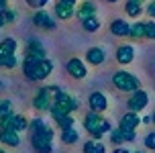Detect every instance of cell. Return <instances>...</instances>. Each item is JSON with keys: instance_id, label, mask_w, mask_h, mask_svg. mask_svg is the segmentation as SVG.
I'll list each match as a JSON object with an SVG mask.
<instances>
[{"instance_id": "b9f144b4", "label": "cell", "mask_w": 155, "mask_h": 153, "mask_svg": "<svg viewBox=\"0 0 155 153\" xmlns=\"http://www.w3.org/2000/svg\"><path fill=\"white\" fill-rule=\"evenodd\" d=\"M137 2H141V4H143V0H137Z\"/></svg>"}, {"instance_id": "603a6c76", "label": "cell", "mask_w": 155, "mask_h": 153, "mask_svg": "<svg viewBox=\"0 0 155 153\" xmlns=\"http://www.w3.org/2000/svg\"><path fill=\"white\" fill-rule=\"evenodd\" d=\"M78 139H80V133H78V129H63L61 131V141L63 143H68V145H71V143H76Z\"/></svg>"}, {"instance_id": "7bdbcfd3", "label": "cell", "mask_w": 155, "mask_h": 153, "mask_svg": "<svg viewBox=\"0 0 155 153\" xmlns=\"http://www.w3.org/2000/svg\"><path fill=\"white\" fill-rule=\"evenodd\" d=\"M153 122H155V115H153Z\"/></svg>"}, {"instance_id": "ffe728a7", "label": "cell", "mask_w": 155, "mask_h": 153, "mask_svg": "<svg viewBox=\"0 0 155 153\" xmlns=\"http://www.w3.org/2000/svg\"><path fill=\"white\" fill-rule=\"evenodd\" d=\"M90 16H96V4L94 2H82L78 6V18L80 21H86Z\"/></svg>"}, {"instance_id": "2e32d148", "label": "cell", "mask_w": 155, "mask_h": 153, "mask_svg": "<svg viewBox=\"0 0 155 153\" xmlns=\"http://www.w3.org/2000/svg\"><path fill=\"white\" fill-rule=\"evenodd\" d=\"M15 51H16V41L15 39H4V41L0 43V68H2V63L6 61V57L15 55Z\"/></svg>"}, {"instance_id": "5bb4252c", "label": "cell", "mask_w": 155, "mask_h": 153, "mask_svg": "<svg viewBox=\"0 0 155 153\" xmlns=\"http://www.w3.org/2000/svg\"><path fill=\"white\" fill-rule=\"evenodd\" d=\"M0 141L8 147H18L21 145V137H18V133L12 129H0Z\"/></svg>"}, {"instance_id": "484cf974", "label": "cell", "mask_w": 155, "mask_h": 153, "mask_svg": "<svg viewBox=\"0 0 155 153\" xmlns=\"http://www.w3.org/2000/svg\"><path fill=\"white\" fill-rule=\"evenodd\" d=\"M16 18V15L12 12V10H8V8H4V10H0V27H6L8 23H12Z\"/></svg>"}, {"instance_id": "f1b7e54d", "label": "cell", "mask_w": 155, "mask_h": 153, "mask_svg": "<svg viewBox=\"0 0 155 153\" xmlns=\"http://www.w3.org/2000/svg\"><path fill=\"white\" fill-rule=\"evenodd\" d=\"M8 115H15L12 112V102L10 100H0V118Z\"/></svg>"}, {"instance_id": "7402d4cb", "label": "cell", "mask_w": 155, "mask_h": 153, "mask_svg": "<svg viewBox=\"0 0 155 153\" xmlns=\"http://www.w3.org/2000/svg\"><path fill=\"white\" fill-rule=\"evenodd\" d=\"M124 10H127V15H129V16L137 18V16L141 15L143 6H141V2H137V0H127V4H124Z\"/></svg>"}, {"instance_id": "44dd1931", "label": "cell", "mask_w": 155, "mask_h": 153, "mask_svg": "<svg viewBox=\"0 0 155 153\" xmlns=\"http://www.w3.org/2000/svg\"><path fill=\"white\" fill-rule=\"evenodd\" d=\"M31 145L37 153H51L53 151V143L51 141H41V139H31Z\"/></svg>"}, {"instance_id": "9c48e42d", "label": "cell", "mask_w": 155, "mask_h": 153, "mask_svg": "<svg viewBox=\"0 0 155 153\" xmlns=\"http://www.w3.org/2000/svg\"><path fill=\"white\" fill-rule=\"evenodd\" d=\"M65 69H68V74H70L71 78H76V80H84V78L88 76V69H86L84 61L78 59V57H71V59H68V65H65Z\"/></svg>"}, {"instance_id": "ac0fdd59", "label": "cell", "mask_w": 155, "mask_h": 153, "mask_svg": "<svg viewBox=\"0 0 155 153\" xmlns=\"http://www.w3.org/2000/svg\"><path fill=\"white\" fill-rule=\"evenodd\" d=\"M55 16L61 18V21L71 18V16H74V4H68V2H63V0H57V4H55Z\"/></svg>"}, {"instance_id": "8fae6325", "label": "cell", "mask_w": 155, "mask_h": 153, "mask_svg": "<svg viewBox=\"0 0 155 153\" xmlns=\"http://www.w3.org/2000/svg\"><path fill=\"white\" fill-rule=\"evenodd\" d=\"M25 53L27 57H39V59H45V47L41 45L39 39H29L27 41V47H25Z\"/></svg>"}, {"instance_id": "ba28073f", "label": "cell", "mask_w": 155, "mask_h": 153, "mask_svg": "<svg viewBox=\"0 0 155 153\" xmlns=\"http://www.w3.org/2000/svg\"><path fill=\"white\" fill-rule=\"evenodd\" d=\"M129 108H131V112H139V110H143V108L149 104V94L145 90H135L131 94V98H129Z\"/></svg>"}, {"instance_id": "f546056e", "label": "cell", "mask_w": 155, "mask_h": 153, "mask_svg": "<svg viewBox=\"0 0 155 153\" xmlns=\"http://www.w3.org/2000/svg\"><path fill=\"white\" fill-rule=\"evenodd\" d=\"M110 141H112V143H116V145L124 143V133L120 129H112V131H110Z\"/></svg>"}, {"instance_id": "4fadbf2b", "label": "cell", "mask_w": 155, "mask_h": 153, "mask_svg": "<svg viewBox=\"0 0 155 153\" xmlns=\"http://www.w3.org/2000/svg\"><path fill=\"white\" fill-rule=\"evenodd\" d=\"M139 125H141V118H139V115H137V112H127V115L120 118L118 129H120V131H135Z\"/></svg>"}, {"instance_id": "d590c367", "label": "cell", "mask_w": 155, "mask_h": 153, "mask_svg": "<svg viewBox=\"0 0 155 153\" xmlns=\"http://www.w3.org/2000/svg\"><path fill=\"white\" fill-rule=\"evenodd\" d=\"M147 15H149V16H153V18H155V0L151 2V4H149V6H147Z\"/></svg>"}, {"instance_id": "d4e9b609", "label": "cell", "mask_w": 155, "mask_h": 153, "mask_svg": "<svg viewBox=\"0 0 155 153\" xmlns=\"http://www.w3.org/2000/svg\"><path fill=\"white\" fill-rule=\"evenodd\" d=\"M84 153H104V145L100 141H88L84 145Z\"/></svg>"}, {"instance_id": "8992f818", "label": "cell", "mask_w": 155, "mask_h": 153, "mask_svg": "<svg viewBox=\"0 0 155 153\" xmlns=\"http://www.w3.org/2000/svg\"><path fill=\"white\" fill-rule=\"evenodd\" d=\"M29 131H31V139H41V141H53V131L47 127L45 121L41 118H33L29 122Z\"/></svg>"}, {"instance_id": "4316f807", "label": "cell", "mask_w": 155, "mask_h": 153, "mask_svg": "<svg viewBox=\"0 0 155 153\" xmlns=\"http://www.w3.org/2000/svg\"><path fill=\"white\" fill-rule=\"evenodd\" d=\"M55 122L61 127V131H63V129H71V127H74V116H71V115L57 116V118H55Z\"/></svg>"}, {"instance_id": "d6986e66", "label": "cell", "mask_w": 155, "mask_h": 153, "mask_svg": "<svg viewBox=\"0 0 155 153\" xmlns=\"http://www.w3.org/2000/svg\"><path fill=\"white\" fill-rule=\"evenodd\" d=\"M86 59L90 61L92 65H102L104 59H106V53L102 51L100 47H90V49H88V53H86Z\"/></svg>"}, {"instance_id": "30bf717a", "label": "cell", "mask_w": 155, "mask_h": 153, "mask_svg": "<svg viewBox=\"0 0 155 153\" xmlns=\"http://www.w3.org/2000/svg\"><path fill=\"white\" fill-rule=\"evenodd\" d=\"M88 104L92 108V112H104L108 108V100L102 92H92L90 98H88Z\"/></svg>"}, {"instance_id": "ab89813d", "label": "cell", "mask_w": 155, "mask_h": 153, "mask_svg": "<svg viewBox=\"0 0 155 153\" xmlns=\"http://www.w3.org/2000/svg\"><path fill=\"white\" fill-rule=\"evenodd\" d=\"M106 2H110V4H114V2H118V0H106Z\"/></svg>"}, {"instance_id": "7a4b0ae2", "label": "cell", "mask_w": 155, "mask_h": 153, "mask_svg": "<svg viewBox=\"0 0 155 153\" xmlns=\"http://www.w3.org/2000/svg\"><path fill=\"white\" fill-rule=\"evenodd\" d=\"M76 108H80V102L74 96H70L68 92L59 90L55 94V102H53V106H51L49 112H51L53 118H57V116H63V115H71Z\"/></svg>"}, {"instance_id": "74e56055", "label": "cell", "mask_w": 155, "mask_h": 153, "mask_svg": "<svg viewBox=\"0 0 155 153\" xmlns=\"http://www.w3.org/2000/svg\"><path fill=\"white\" fill-rule=\"evenodd\" d=\"M114 153H131L129 149H124V147H118V149H114Z\"/></svg>"}, {"instance_id": "ee69618b", "label": "cell", "mask_w": 155, "mask_h": 153, "mask_svg": "<svg viewBox=\"0 0 155 153\" xmlns=\"http://www.w3.org/2000/svg\"><path fill=\"white\" fill-rule=\"evenodd\" d=\"M137 153H143V151H137Z\"/></svg>"}, {"instance_id": "f35d334b", "label": "cell", "mask_w": 155, "mask_h": 153, "mask_svg": "<svg viewBox=\"0 0 155 153\" xmlns=\"http://www.w3.org/2000/svg\"><path fill=\"white\" fill-rule=\"evenodd\" d=\"M63 2H68V4H76L78 0H63Z\"/></svg>"}, {"instance_id": "52a82bcc", "label": "cell", "mask_w": 155, "mask_h": 153, "mask_svg": "<svg viewBox=\"0 0 155 153\" xmlns=\"http://www.w3.org/2000/svg\"><path fill=\"white\" fill-rule=\"evenodd\" d=\"M0 129H12L16 133H21V131L29 129V122L21 115H8V116H2L0 118Z\"/></svg>"}, {"instance_id": "83f0119b", "label": "cell", "mask_w": 155, "mask_h": 153, "mask_svg": "<svg viewBox=\"0 0 155 153\" xmlns=\"http://www.w3.org/2000/svg\"><path fill=\"white\" fill-rule=\"evenodd\" d=\"M143 31H145V23H135V25H131L129 37H133V39H141V37H143Z\"/></svg>"}, {"instance_id": "8d00e7d4", "label": "cell", "mask_w": 155, "mask_h": 153, "mask_svg": "<svg viewBox=\"0 0 155 153\" xmlns=\"http://www.w3.org/2000/svg\"><path fill=\"white\" fill-rule=\"evenodd\" d=\"M4 8H8V0H0V10H4Z\"/></svg>"}, {"instance_id": "e575fe53", "label": "cell", "mask_w": 155, "mask_h": 153, "mask_svg": "<svg viewBox=\"0 0 155 153\" xmlns=\"http://www.w3.org/2000/svg\"><path fill=\"white\" fill-rule=\"evenodd\" d=\"M124 133V141H135V131H123Z\"/></svg>"}, {"instance_id": "e0dca14e", "label": "cell", "mask_w": 155, "mask_h": 153, "mask_svg": "<svg viewBox=\"0 0 155 153\" xmlns=\"http://www.w3.org/2000/svg\"><path fill=\"white\" fill-rule=\"evenodd\" d=\"M129 31H131V25L123 18H114L110 23V33L116 35V37H129Z\"/></svg>"}, {"instance_id": "5b68a950", "label": "cell", "mask_w": 155, "mask_h": 153, "mask_svg": "<svg viewBox=\"0 0 155 153\" xmlns=\"http://www.w3.org/2000/svg\"><path fill=\"white\" fill-rule=\"evenodd\" d=\"M57 92H59L57 86H45V88H41L37 92V96L33 98V106L37 108V110H51Z\"/></svg>"}, {"instance_id": "836d02e7", "label": "cell", "mask_w": 155, "mask_h": 153, "mask_svg": "<svg viewBox=\"0 0 155 153\" xmlns=\"http://www.w3.org/2000/svg\"><path fill=\"white\" fill-rule=\"evenodd\" d=\"M16 63H18V61H16V57H15V55H10V57H6V61L2 63V68L12 69V68H16Z\"/></svg>"}, {"instance_id": "9a60e30c", "label": "cell", "mask_w": 155, "mask_h": 153, "mask_svg": "<svg viewBox=\"0 0 155 153\" xmlns=\"http://www.w3.org/2000/svg\"><path fill=\"white\" fill-rule=\"evenodd\" d=\"M133 59H135V49L131 45H123L116 49V61L120 65H129Z\"/></svg>"}, {"instance_id": "277c9868", "label": "cell", "mask_w": 155, "mask_h": 153, "mask_svg": "<svg viewBox=\"0 0 155 153\" xmlns=\"http://www.w3.org/2000/svg\"><path fill=\"white\" fill-rule=\"evenodd\" d=\"M112 84H114L120 92H135V90L141 88L139 78L135 76V74H131V72H124V69L116 72L114 76H112Z\"/></svg>"}, {"instance_id": "1f68e13d", "label": "cell", "mask_w": 155, "mask_h": 153, "mask_svg": "<svg viewBox=\"0 0 155 153\" xmlns=\"http://www.w3.org/2000/svg\"><path fill=\"white\" fill-rule=\"evenodd\" d=\"M49 0H27V4L31 8H45V4Z\"/></svg>"}, {"instance_id": "3957f363", "label": "cell", "mask_w": 155, "mask_h": 153, "mask_svg": "<svg viewBox=\"0 0 155 153\" xmlns=\"http://www.w3.org/2000/svg\"><path fill=\"white\" fill-rule=\"evenodd\" d=\"M84 127H86V131H88L94 139H100L104 133H110V131H112L110 121L102 118L100 112H88L86 118H84Z\"/></svg>"}, {"instance_id": "cb8c5ba5", "label": "cell", "mask_w": 155, "mask_h": 153, "mask_svg": "<svg viewBox=\"0 0 155 153\" xmlns=\"http://www.w3.org/2000/svg\"><path fill=\"white\" fill-rule=\"evenodd\" d=\"M82 25H84V29L88 31V33H96V31L100 29V21H98L96 16H90V18L82 21Z\"/></svg>"}, {"instance_id": "7c38bea8", "label": "cell", "mask_w": 155, "mask_h": 153, "mask_svg": "<svg viewBox=\"0 0 155 153\" xmlns=\"http://www.w3.org/2000/svg\"><path fill=\"white\" fill-rule=\"evenodd\" d=\"M33 23H35V27H41V29H47V31L55 29V21L47 15L45 10H37V12L33 15Z\"/></svg>"}, {"instance_id": "d6a6232c", "label": "cell", "mask_w": 155, "mask_h": 153, "mask_svg": "<svg viewBox=\"0 0 155 153\" xmlns=\"http://www.w3.org/2000/svg\"><path fill=\"white\" fill-rule=\"evenodd\" d=\"M145 147L155 151V133H149L147 137H145Z\"/></svg>"}, {"instance_id": "4dcf8cb0", "label": "cell", "mask_w": 155, "mask_h": 153, "mask_svg": "<svg viewBox=\"0 0 155 153\" xmlns=\"http://www.w3.org/2000/svg\"><path fill=\"white\" fill-rule=\"evenodd\" d=\"M143 37H147V39H155V23H153V21L145 23V31H143Z\"/></svg>"}, {"instance_id": "6da1fadb", "label": "cell", "mask_w": 155, "mask_h": 153, "mask_svg": "<svg viewBox=\"0 0 155 153\" xmlns=\"http://www.w3.org/2000/svg\"><path fill=\"white\" fill-rule=\"evenodd\" d=\"M53 72V63L51 59H39V57H25L23 61V74L33 82H39V80H45L47 76H51Z\"/></svg>"}, {"instance_id": "60d3db41", "label": "cell", "mask_w": 155, "mask_h": 153, "mask_svg": "<svg viewBox=\"0 0 155 153\" xmlns=\"http://www.w3.org/2000/svg\"><path fill=\"white\" fill-rule=\"evenodd\" d=\"M2 90H4V84H2V82H0V92H2Z\"/></svg>"}]
</instances>
